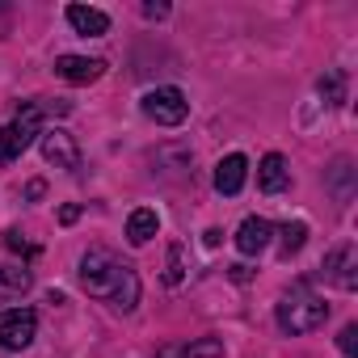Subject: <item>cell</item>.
<instances>
[{
  "instance_id": "cell-8",
  "label": "cell",
  "mask_w": 358,
  "mask_h": 358,
  "mask_svg": "<svg viewBox=\"0 0 358 358\" xmlns=\"http://www.w3.org/2000/svg\"><path fill=\"white\" fill-rule=\"evenodd\" d=\"M354 262H358V253H354V245H337V249H329L324 253V278L329 282H337L341 291H354Z\"/></svg>"
},
{
  "instance_id": "cell-1",
  "label": "cell",
  "mask_w": 358,
  "mask_h": 358,
  "mask_svg": "<svg viewBox=\"0 0 358 358\" xmlns=\"http://www.w3.org/2000/svg\"><path fill=\"white\" fill-rule=\"evenodd\" d=\"M80 282H85L89 295L110 299V303L122 308V312H131V308L139 303V274H135L131 266H122V262H118L114 253H106V249H89V253L80 257Z\"/></svg>"
},
{
  "instance_id": "cell-12",
  "label": "cell",
  "mask_w": 358,
  "mask_h": 358,
  "mask_svg": "<svg viewBox=\"0 0 358 358\" xmlns=\"http://www.w3.org/2000/svg\"><path fill=\"white\" fill-rule=\"evenodd\" d=\"M68 26L85 38H101L110 30V17L101 9H89V5H68Z\"/></svg>"
},
{
  "instance_id": "cell-18",
  "label": "cell",
  "mask_w": 358,
  "mask_h": 358,
  "mask_svg": "<svg viewBox=\"0 0 358 358\" xmlns=\"http://www.w3.org/2000/svg\"><path fill=\"white\" fill-rule=\"evenodd\" d=\"M337 345H341V354H345V358H354V354H358V324H345V329H341V337H337Z\"/></svg>"
},
{
  "instance_id": "cell-4",
  "label": "cell",
  "mask_w": 358,
  "mask_h": 358,
  "mask_svg": "<svg viewBox=\"0 0 358 358\" xmlns=\"http://www.w3.org/2000/svg\"><path fill=\"white\" fill-rule=\"evenodd\" d=\"M143 114H148L152 122H160V127H182V122H186V114H190V101H186V93H182V89L164 85V89L143 93Z\"/></svg>"
},
{
  "instance_id": "cell-23",
  "label": "cell",
  "mask_w": 358,
  "mask_h": 358,
  "mask_svg": "<svg viewBox=\"0 0 358 358\" xmlns=\"http://www.w3.org/2000/svg\"><path fill=\"white\" fill-rule=\"evenodd\" d=\"M232 278L236 282H249V266H232Z\"/></svg>"
},
{
  "instance_id": "cell-15",
  "label": "cell",
  "mask_w": 358,
  "mask_h": 358,
  "mask_svg": "<svg viewBox=\"0 0 358 358\" xmlns=\"http://www.w3.org/2000/svg\"><path fill=\"white\" fill-rule=\"evenodd\" d=\"M303 241H308V228H303V224H287V228H282V253H287V257L299 253Z\"/></svg>"
},
{
  "instance_id": "cell-11",
  "label": "cell",
  "mask_w": 358,
  "mask_h": 358,
  "mask_svg": "<svg viewBox=\"0 0 358 358\" xmlns=\"http://www.w3.org/2000/svg\"><path fill=\"white\" fill-rule=\"evenodd\" d=\"M270 236H274V228H270L262 215H249V220L236 228V249H241L245 257H253V253H262V249L270 245Z\"/></svg>"
},
{
  "instance_id": "cell-6",
  "label": "cell",
  "mask_w": 358,
  "mask_h": 358,
  "mask_svg": "<svg viewBox=\"0 0 358 358\" xmlns=\"http://www.w3.org/2000/svg\"><path fill=\"white\" fill-rule=\"evenodd\" d=\"M43 156L55 169H68V173L80 169V148H76V139L68 131H43Z\"/></svg>"
},
{
  "instance_id": "cell-17",
  "label": "cell",
  "mask_w": 358,
  "mask_h": 358,
  "mask_svg": "<svg viewBox=\"0 0 358 358\" xmlns=\"http://www.w3.org/2000/svg\"><path fill=\"white\" fill-rule=\"evenodd\" d=\"M26 287H30V274L26 270H9V266L0 270V291H26Z\"/></svg>"
},
{
  "instance_id": "cell-5",
  "label": "cell",
  "mask_w": 358,
  "mask_h": 358,
  "mask_svg": "<svg viewBox=\"0 0 358 358\" xmlns=\"http://www.w3.org/2000/svg\"><path fill=\"white\" fill-rule=\"evenodd\" d=\"M38 333V316L30 308H9L0 312V345L5 350H26Z\"/></svg>"
},
{
  "instance_id": "cell-16",
  "label": "cell",
  "mask_w": 358,
  "mask_h": 358,
  "mask_svg": "<svg viewBox=\"0 0 358 358\" xmlns=\"http://www.w3.org/2000/svg\"><path fill=\"white\" fill-rule=\"evenodd\" d=\"M186 278V266H182V245H169V270H164V282L177 287Z\"/></svg>"
},
{
  "instance_id": "cell-14",
  "label": "cell",
  "mask_w": 358,
  "mask_h": 358,
  "mask_svg": "<svg viewBox=\"0 0 358 358\" xmlns=\"http://www.w3.org/2000/svg\"><path fill=\"white\" fill-rule=\"evenodd\" d=\"M224 354V341L220 337H203V341H194V345H164L160 350V358H220Z\"/></svg>"
},
{
  "instance_id": "cell-13",
  "label": "cell",
  "mask_w": 358,
  "mask_h": 358,
  "mask_svg": "<svg viewBox=\"0 0 358 358\" xmlns=\"http://www.w3.org/2000/svg\"><path fill=\"white\" fill-rule=\"evenodd\" d=\"M156 232H160V215L156 211H148V207L131 211V220H127V241L131 245H148Z\"/></svg>"
},
{
  "instance_id": "cell-19",
  "label": "cell",
  "mask_w": 358,
  "mask_h": 358,
  "mask_svg": "<svg viewBox=\"0 0 358 358\" xmlns=\"http://www.w3.org/2000/svg\"><path fill=\"white\" fill-rule=\"evenodd\" d=\"M320 93H329L333 101H341V76H329V80H320Z\"/></svg>"
},
{
  "instance_id": "cell-9",
  "label": "cell",
  "mask_w": 358,
  "mask_h": 358,
  "mask_svg": "<svg viewBox=\"0 0 358 358\" xmlns=\"http://www.w3.org/2000/svg\"><path fill=\"white\" fill-rule=\"evenodd\" d=\"M291 186V169H287V156L270 152L262 164H257V190L262 194H282Z\"/></svg>"
},
{
  "instance_id": "cell-21",
  "label": "cell",
  "mask_w": 358,
  "mask_h": 358,
  "mask_svg": "<svg viewBox=\"0 0 358 358\" xmlns=\"http://www.w3.org/2000/svg\"><path fill=\"white\" fill-rule=\"evenodd\" d=\"M26 194H30V199H43V194H47V186H43V182H30V186H26Z\"/></svg>"
},
{
  "instance_id": "cell-7",
  "label": "cell",
  "mask_w": 358,
  "mask_h": 358,
  "mask_svg": "<svg viewBox=\"0 0 358 358\" xmlns=\"http://www.w3.org/2000/svg\"><path fill=\"white\" fill-rule=\"evenodd\" d=\"M106 72V59H89V55H59L55 59V76H64L68 85H93Z\"/></svg>"
},
{
  "instance_id": "cell-3",
  "label": "cell",
  "mask_w": 358,
  "mask_h": 358,
  "mask_svg": "<svg viewBox=\"0 0 358 358\" xmlns=\"http://www.w3.org/2000/svg\"><path fill=\"white\" fill-rule=\"evenodd\" d=\"M38 135H43V110L38 106H26L5 131H0V160H17Z\"/></svg>"
},
{
  "instance_id": "cell-20",
  "label": "cell",
  "mask_w": 358,
  "mask_h": 358,
  "mask_svg": "<svg viewBox=\"0 0 358 358\" xmlns=\"http://www.w3.org/2000/svg\"><path fill=\"white\" fill-rule=\"evenodd\" d=\"M76 220H80V207H76V203H68V207L59 211V224H76Z\"/></svg>"
},
{
  "instance_id": "cell-2",
  "label": "cell",
  "mask_w": 358,
  "mask_h": 358,
  "mask_svg": "<svg viewBox=\"0 0 358 358\" xmlns=\"http://www.w3.org/2000/svg\"><path fill=\"white\" fill-rule=\"evenodd\" d=\"M324 320H329V303L316 299V295H308L303 287L291 291V295L278 303V329H282V333H312V329H320Z\"/></svg>"
},
{
  "instance_id": "cell-10",
  "label": "cell",
  "mask_w": 358,
  "mask_h": 358,
  "mask_svg": "<svg viewBox=\"0 0 358 358\" xmlns=\"http://www.w3.org/2000/svg\"><path fill=\"white\" fill-rule=\"evenodd\" d=\"M245 177H249V160H245L241 152H232V156H224V160L215 164V190H220V194H241Z\"/></svg>"
},
{
  "instance_id": "cell-22",
  "label": "cell",
  "mask_w": 358,
  "mask_h": 358,
  "mask_svg": "<svg viewBox=\"0 0 358 358\" xmlns=\"http://www.w3.org/2000/svg\"><path fill=\"white\" fill-rule=\"evenodd\" d=\"M143 13H148V17H164L169 9H164V5H143Z\"/></svg>"
}]
</instances>
